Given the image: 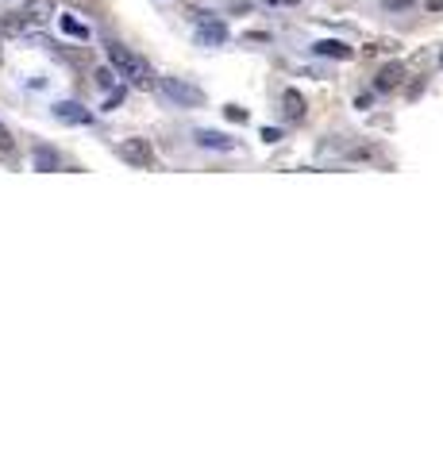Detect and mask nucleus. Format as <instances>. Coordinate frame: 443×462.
<instances>
[{
  "instance_id": "obj_12",
  "label": "nucleus",
  "mask_w": 443,
  "mask_h": 462,
  "mask_svg": "<svg viewBox=\"0 0 443 462\" xmlns=\"http://www.w3.org/2000/svg\"><path fill=\"white\" fill-rule=\"evenodd\" d=\"M282 104H285V116H289V120H301V116H305V101H301V96L293 93V89L282 96Z\"/></svg>"
},
{
  "instance_id": "obj_4",
  "label": "nucleus",
  "mask_w": 443,
  "mask_h": 462,
  "mask_svg": "<svg viewBox=\"0 0 443 462\" xmlns=\"http://www.w3.org/2000/svg\"><path fill=\"white\" fill-rule=\"evenodd\" d=\"M401 81H405V65L401 62H389L374 73V89L378 93H393V89H401Z\"/></svg>"
},
{
  "instance_id": "obj_7",
  "label": "nucleus",
  "mask_w": 443,
  "mask_h": 462,
  "mask_svg": "<svg viewBox=\"0 0 443 462\" xmlns=\"http://www.w3.org/2000/svg\"><path fill=\"white\" fill-rule=\"evenodd\" d=\"M313 54L335 58V62H351V58H355V51H351L347 43H339V39H320V43H313Z\"/></svg>"
},
{
  "instance_id": "obj_9",
  "label": "nucleus",
  "mask_w": 443,
  "mask_h": 462,
  "mask_svg": "<svg viewBox=\"0 0 443 462\" xmlns=\"http://www.w3.org/2000/svg\"><path fill=\"white\" fill-rule=\"evenodd\" d=\"M31 162H35V170H62V158H58V151H51V146H35L31 151Z\"/></svg>"
},
{
  "instance_id": "obj_18",
  "label": "nucleus",
  "mask_w": 443,
  "mask_h": 462,
  "mask_svg": "<svg viewBox=\"0 0 443 462\" xmlns=\"http://www.w3.org/2000/svg\"><path fill=\"white\" fill-rule=\"evenodd\" d=\"M262 4H285V8H293L297 0H262Z\"/></svg>"
},
{
  "instance_id": "obj_2",
  "label": "nucleus",
  "mask_w": 443,
  "mask_h": 462,
  "mask_svg": "<svg viewBox=\"0 0 443 462\" xmlns=\"http://www.w3.org/2000/svg\"><path fill=\"white\" fill-rule=\"evenodd\" d=\"M154 85L162 89V96H166L174 108H201L204 104V89H196L193 81H185V77H158Z\"/></svg>"
},
{
  "instance_id": "obj_6",
  "label": "nucleus",
  "mask_w": 443,
  "mask_h": 462,
  "mask_svg": "<svg viewBox=\"0 0 443 462\" xmlns=\"http://www.w3.org/2000/svg\"><path fill=\"white\" fill-rule=\"evenodd\" d=\"M51 112H54V120H62V123H89V120H93V112L81 108L77 101H58Z\"/></svg>"
},
{
  "instance_id": "obj_5",
  "label": "nucleus",
  "mask_w": 443,
  "mask_h": 462,
  "mask_svg": "<svg viewBox=\"0 0 443 462\" xmlns=\"http://www.w3.org/2000/svg\"><path fill=\"white\" fill-rule=\"evenodd\" d=\"M196 43L201 46H224L227 43V27L220 20H204L201 27H196Z\"/></svg>"
},
{
  "instance_id": "obj_17",
  "label": "nucleus",
  "mask_w": 443,
  "mask_h": 462,
  "mask_svg": "<svg viewBox=\"0 0 443 462\" xmlns=\"http://www.w3.org/2000/svg\"><path fill=\"white\" fill-rule=\"evenodd\" d=\"M428 12H443V0H428Z\"/></svg>"
},
{
  "instance_id": "obj_14",
  "label": "nucleus",
  "mask_w": 443,
  "mask_h": 462,
  "mask_svg": "<svg viewBox=\"0 0 443 462\" xmlns=\"http://www.w3.org/2000/svg\"><path fill=\"white\" fill-rule=\"evenodd\" d=\"M12 135H8V127H4V123H0V151H12Z\"/></svg>"
},
{
  "instance_id": "obj_13",
  "label": "nucleus",
  "mask_w": 443,
  "mask_h": 462,
  "mask_svg": "<svg viewBox=\"0 0 443 462\" xmlns=\"http://www.w3.org/2000/svg\"><path fill=\"white\" fill-rule=\"evenodd\" d=\"M93 77H96V85H101L104 93H108V89H116V77H120V73L112 70V65H104V70H96Z\"/></svg>"
},
{
  "instance_id": "obj_16",
  "label": "nucleus",
  "mask_w": 443,
  "mask_h": 462,
  "mask_svg": "<svg viewBox=\"0 0 443 462\" xmlns=\"http://www.w3.org/2000/svg\"><path fill=\"white\" fill-rule=\"evenodd\" d=\"M227 120H239V123H243V120H247V112H243V108H235V104H232V108H227Z\"/></svg>"
},
{
  "instance_id": "obj_8",
  "label": "nucleus",
  "mask_w": 443,
  "mask_h": 462,
  "mask_svg": "<svg viewBox=\"0 0 443 462\" xmlns=\"http://www.w3.org/2000/svg\"><path fill=\"white\" fill-rule=\"evenodd\" d=\"M193 139H196V146H208V151H232V146H235L224 131H196Z\"/></svg>"
},
{
  "instance_id": "obj_1",
  "label": "nucleus",
  "mask_w": 443,
  "mask_h": 462,
  "mask_svg": "<svg viewBox=\"0 0 443 462\" xmlns=\"http://www.w3.org/2000/svg\"><path fill=\"white\" fill-rule=\"evenodd\" d=\"M108 62H112V70L120 73V77H127L135 89H154V70L143 62L135 51H127L124 43H108Z\"/></svg>"
},
{
  "instance_id": "obj_11",
  "label": "nucleus",
  "mask_w": 443,
  "mask_h": 462,
  "mask_svg": "<svg viewBox=\"0 0 443 462\" xmlns=\"http://www.w3.org/2000/svg\"><path fill=\"white\" fill-rule=\"evenodd\" d=\"M58 23H62V31L65 35H73V39H81V43H85L89 39V27L81 20H73V15H58Z\"/></svg>"
},
{
  "instance_id": "obj_19",
  "label": "nucleus",
  "mask_w": 443,
  "mask_h": 462,
  "mask_svg": "<svg viewBox=\"0 0 443 462\" xmlns=\"http://www.w3.org/2000/svg\"><path fill=\"white\" fill-rule=\"evenodd\" d=\"M439 65H443V54H439Z\"/></svg>"
},
{
  "instance_id": "obj_15",
  "label": "nucleus",
  "mask_w": 443,
  "mask_h": 462,
  "mask_svg": "<svg viewBox=\"0 0 443 462\" xmlns=\"http://www.w3.org/2000/svg\"><path fill=\"white\" fill-rule=\"evenodd\" d=\"M277 139H282V131L277 127H262V143H277Z\"/></svg>"
},
{
  "instance_id": "obj_3",
  "label": "nucleus",
  "mask_w": 443,
  "mask_h": 462,
  "mask_svg": "<svg viewBox=\"0 0 443 462\" xmlns=\"http://www.w3.org/2000/svg\"><path fill=\"white\" fill-rule=\"evenodd\" d=\"M120 158L131 162V166H139V170L154 166V151H151L146 139H124V143H120Z\"/></svg>"
},
{
  "instance_id": "obj_10",
  "label": "nucleus",
  "mask_w": 443,
  "mask_h": 462,
  "mask_svg": "<svg viewBox=\"0 0 443 462\" xmlns=\"http://www.w3.org/2000/svg\"><path fill=\"white\" fill-rule=\"evenodd\" d=\"M23 15H27L31 23H46V20L54 15V4H51V0H31V4H27V12H23Z\"/></svg>"
}]
</instances>
